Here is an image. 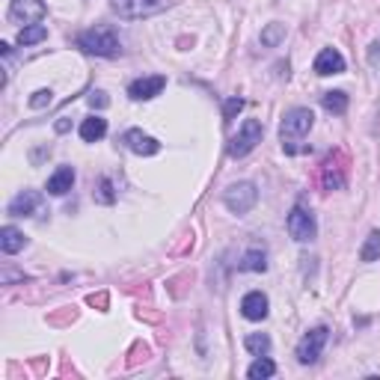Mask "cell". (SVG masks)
Wrapping results in <instances>:
<instances>
[{"label": "cell", "instance_id": "obj_4", "mask_svg": "<svg viewBox=\"0 0 380 380\" xmlns=\"http://www.w3.org/2000/svg\"><path fill=\"white\" fill-rule=\"evenodd\" d=\"M223 202H226V208L232 214H249L256 208V202H258V187L253 184V182H235V184H229L226 187V193H223Z\"/></svg>", "mask_w": 380, "mask_h": 380}, {"label": "cell", "instance_id": "obj_20", "mask_svg": "<svg viewBox=\"0 0 380 380\" xmlns=\"http://www.w3.org/2000/svg\"><path fill=\"white\" fill-rule=\"evenodd\" d=\"M274 374H276V365H274V359H267V357H258L256 363L247 368L249 380H265V377H274Z\"/></svg>", "mask_w": 380, "mask_h": 380}, {"label": "cell", "instance_id": "obj_12", "mask_svg": "<svg viewBox=\"0 0 380 380\" xmlns=\"http://www.w3.org/2000/svg\"><path fill=\"white\" fill-rule=\"evenodd\" d=\"M39 208H42V193H36V190H21V193L9 202V214L12 217H36Z\"/></svg>", "mask_w": 380, "mask_h": 380}, {"label": "cell", "instance_id": "obj_27", "mask_svg": "<svg viewBox=\"0 0 380 380\" xmlns=\"http://www.w3.org/2000/svg\"><path fill=\"white\" fill-rule=\"evenodd\" d=\"M51 89H39V93H33V98H30V107L33 110H42V107H48L51 104Z\"/></svg>", "mask_w": 380, "mask_h": 380}, {"label": "cell", "instance_id": "obj_11", "mask_svg": "<svg viewBox=\"0 0 380 380\" xmlns=\"http://www.w3.org/2000/svg\"><path fill=\"white\" fill-rule=\"evenodd\" d=\"M122 143H125L128 149H131L134 155H143V158L161 152V143H158L155 137L143 134V131H140V128H131V131H125V134H122Z\"/></svg>", "mask_w": 380, "mask_h": 380}, {"label": "cell", "instance_id": "obj_28", "mask_svg": "<svg viewBox=\"0 0 380 380\" xmlns=\"http://www.w3.org/2000/svg\"><path fill=\"white\" fill-rule=\"evenodd\" d=\"M89 104H93V107H107L110 98L102 93V89H95V93H89Z\"/></svg>", "mask_w": 380, "mask_h": 380}, {"label": "cell", "instance_id": "obj_26", "mask_svg": "<svg viewBox=\"0 0 380 380\" xmlns=\"http://www.w3.org/2000/svg\"><path fill=\"white\" fill-rule=\"evenodd\" d=\"M241 110H244V98H229L226 107H223V119H226V122H232Z\"/></svg>", "mask_w": 380, "mask_h": 380}, {"label": "cell", "instance_id": "obj_1", "mask_svg": "<svg viewBox=\"0 0 380 380\" xmlns=\"http://www.w3.org/2000/svg\"><path fill=\"white\" fill-rule=\"evenodd\" d=\"M315 125V113L309 107H292L288 113L283 116V125H279V140H283V149L288 155H297L300 146L303 143V137L312 131Z\"/></svg>", "mask_w": 380, "mask_h": 380}, {"label": "cell", "instance_id": "obj_8", "mask_svg": "<svg viewBox=\"0 0 380 380\" xmlns=\"http://www.w3.org/2000/svg\"><path fill=\"white\" fill-rule=\"evenodd\" d=\"M288 235L294 238L297 244H309L312 238L318 235V226H315V217L312 211H306V208H294L292 214H288Z\"/></svg>", "mask_w": 380, "mask_h": 380}, {"label": "cell", "instance_id": "obj_21", "mask_svg": "<svg viewBox=\"0 0 380 380\" xmlns=\"http://www.w3.org/2000/svg\"><path fill=\"white\" fill-rule=\"evenodd\" d=\"M244 345H247V351L253 354V357H265L267 351H271V336H265V333H249L244 339Z\"/></svg>", "mask_w": 380, "mask_h": 380}, {"label": "cell", "instance_id": "obj_19", "mask_svg": "<svg viewBox=\"0 0 380 380\" xmlns=\"http://www.w3.org/2000/svg\"><path fill=\"white\" fill-rule=\"evenodd\" d=\"M321 104L327 113H333V116H342L345 110H348V95L342 93V89H330V93L321 95Z\"/></svg>", "mask_w": 380, "mask_h": 380}, {"label": "cell", "instance_id": "obj_5", "mask_svg": "<svg viewBox=\"0 0 380 380\" xmlns=\"http://www.w3.org/2000/svg\"><path fill=\"white\" fill-rule=\"evenodd\" d=\"M262 137H265L262 122H258V119H247V122L241 125V131H238V134L232 137V143H229V155H232V158L249 155L258 143H262Z\"/></svg>", "mask_w": 380, "mask_h": 380}, {"label": "cell", "instance_id": "obj_7", "mask_svg": "<svg viewBox=\"0 0 380 380\" xmlns=\"http://www.w3.org/2000/svg\"><path fill=\"white\" fill-rule=\"evenodd\" d=\"M327 339H330V330L327 327H315V330H309V333L300 339V345H297V359L303 365H312L318 363V357H321L324 351V345H327Z\"/></svg>", "mask_w": 380, "mask_h": 380}, {"label": "cell", "instance_id": "obj_3", "mask_svg": "<svg viewBox=\"0 0 380 380\" xmlns=\"http://www.w3.org/2000/svg\"><path fill=\"white\" fill-rule=\"evenodd\" d=\"M77 45L84 48L86 54H95V57H116L122 48H119V39L110 27H93L86 33L77 36Z\"/></svg>", "mask_w": 380, "mask_h": 380}, {"label": "cell", "instance_id": "obj_2", "mask_svg": "<svg viewBox=\"0 0 380 380\" xmlns=\"http://www.w3.org/2000/svg\"><path fill=\"white\" fill-rule=\"evenodd\" d=\"M110 6L119 18L134 21V18H152L167 12V9L175 6V0H110Z\"/></svg>", "mask_w": 380, "mask_h": 380}, {"label": "cell", "instance_id": "obj_24", "mask_svg": "<svg viewBox=\"0 0 380 380\" xmlns=\"http://www.w3.org/2000/svg\"><path fill=\"white\" fill-rule=\"evenodd\" d=\"M285 39V24H279V21H274V24H267L265 30H262V45L265 48H276L279 42Z\"/></svg>", "mask_w": 380, "mask_h": 380}, {"label": "cell", "instance_id": "obj_25", "mask_svg": "<svg viewBox=\"0 0 380 380\" xmlns=\"http://www.w3.org/2000/svg\"><path fill=\"white\" fill-rule=\"evenodd\" d=\"M95 199L98 202H104V205H110L116 199V193H113V182H110V178H102V182H98V187H95Z\"/></svg>", "mask_w": 380, "mask_h": 380}, {"label": "cell", "instance_id": "obj_22", "mask_svg": "<svg viewBox=\"0 0 380 380\" xmlns=\"http://www.w3.org/2000/svg\"><path fill=\"white\" fill-rule=\"evenodd\" d=\"M359 258H363V262H377L380 258V229H374V232L365 238V244L359 247Z\"/></svg>", "mask_w": 380, "mask_h": 380}, {"label": "cell", "instance_id": "obj_17", "mask_svg": "<svg viewBox=\"0 0 380 380\" xmlns=\"http://www.w3.org/2000/svg\"><path fill=\"white\" fill-rule=\"evenodd\" d=\"M104 134H107V119L89 116V119L81 122V140H84V143H98Z\"/></svg>", "mask_w": 380, "mask_h": 380}, {"label": "cell", "instance_id": "obj_18", "mask_svg": "<svg viewBox=\"0 0 380 380\" xmlns=\"http://www.w3.org/2000/svg\"><path fill=\"white\" fill-rule=\"evenodd\" d=\"M238 271H267V253L258 247L247 249L241 256V262H238Z\"/></svg>", "mask_w": 380, "mask_h": 380}, {"label": "cell", "instance_id": "obj_10", "mask_svg": "<svg viewBox=\"0 0 380 380\" xmlns=\"http://www.w3.org/2000/svg\"><path fill=\"white\" fill-rule=\"evenodd\" d=\"M167 86V77L164 75H152V77H140V81H134L131 86H128V95L134 98V102H149V98L161 95Z\"/></svg>", "mask_w": 380, "mask_h": 380}, {"label": "cell", "instance_id": "obj_6", "mask_svg": "<svg viewBox=\"0 0 380 380\" xmlns=\"http://www.w3.org/2000/svg\"><path fill=\"white\" fill-rule=\"evenodd\" d=\"M321 187L324 190H342L345 182H348V158L342 152H333L321 164Z\"/></svg>", "mask_w": 380, "mask_h": 380}, {"label": "cell", "instance_id": "obj_29", "mask_svg": "<svg viewBox=\"0 0 380 380\" xmlns=\"http://www.w3.org/2000/svg\"><path fill=\"white\" fill-rule=\"evenodd\" d=\"M368 63H372L374 68H380V39H377L372 48H368Z\"/></svg>", "mask_w": 380, "mask_h": 380}, {"label": "cell", "instance_id": "obj_13", "mask_svg": "<svg viewBox=\"0 0 380 380\" xmlns=\"http://www.w3.org/2000/svg\"><path fill=\"white\" fill-rule=\"evenodd\" d=\"M267 294H262V292H249V294H244V300H241V315L247 318V321H265L267 318Z\"/></svg>", "mask_w": 380, "mask_h": 380}, {"label": "cell", "instance_id": "obj_9", "mask_svg": "<svg viewBox=\"0 0 380 380\" xmlns=\"http://www.w3.org/2000/svg\"><path fill=\"white\" fill-rule=\"evenodd\" d=\"M48 6L42 0H12V6H9V18H12L15 24H39L45 18Z\"/></svg>", "mask_w": 380, "mask_h": 380}, {"label": "cell", "instance_id": "obj_23", "mask_svg": "<svg viewBox=\"0 0 380 380\" xmlns=\"http://www.w3.org/2000/svg\"><path fill=\"white\" fill-rule=\"evenodd\" d=\"M42 39H48L45 24H27L21 33H18V45H36V42H42Z\"/></svg>", "mask_w": 380, "mask_h": 380}, {"label": "cell", "instance_id": "obj_15", "mask_svg": "<svg viewBox=\"0 0 380 380\" xmlns=\"http://www.w3.org/2000/svg\"><path fill=\"white\" fill-rule=\"evenodd\" d=\"M75 184V169L72 167H59L57 173L48 178V193L51 196H66Z\"/></svg>", "mask_w": 380, "mask_h": 380}, {"label": "cell", "instance_id": "obj_16", "mask_svg": "<svg viewBox=\"0 0 380 380\" xmlns=\"http://www.w3.org/2000/svg\"><path fill=\"white\" fill-rule=\"evenodd\" d=\"M24 244H27L24 232H18L15 226H3V229H0V249H3L6 256H15V253H21V249H24Z\"/></svg>", "mask_w": 380, "mask_h": 380}, {"label": "cell", "instance_id": "obj_14", "mask_svg": "<svg viewBox=\"0 0 380 380\" xmlns=\"http://www.w3.org/2000/svg\"><path fill=\"white\" fill-rule=\"evenodd\" d=\"M345 72V57L336 51V48H324L321 54L315 57V75H342Z\"/></svg>", "mask_w": 380, "mask_h": 380}]
</instances>
